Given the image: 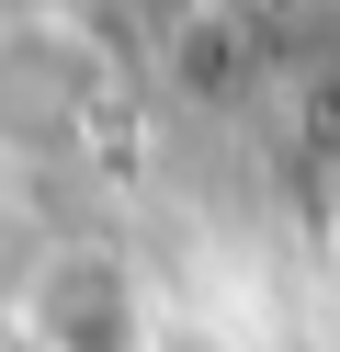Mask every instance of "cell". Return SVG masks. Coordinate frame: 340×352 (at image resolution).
Here are the masks:
<instances>
[{"label": "cell", "mask_w": 340, "mask_h": 352, "mask_svg": "<svg viewBox=\"0 0 340 352\" xmlns=\"http://www.w3.org/2000/svg\"><path fill=\"white\" fill-rule=\"evenodd\" d=\"M329 239H340V182H329Z\"/></svg>", "instance_id": "1"}]
</instances>
